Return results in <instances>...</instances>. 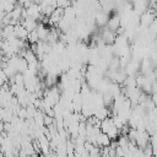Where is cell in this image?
<instances>
[{
    "label": "cell",
    "instance_id": "cell-7",
    "mask_svg": "<svg viewBox=\"0 0 157 157\" xmlns=\"http://www.w3.org/2000/svg\"><path fill=\"white\" fill-rule=\"evenodd\" d=\"M28 157H37V156H34V155H31V156H28Z\"/></svg>",
    "mask_w": 157,
    "mask_h": 157
},
{
    "label": "cell",
    "instance_id": "cell-4",
    "mask_svg": "<svg viewBox=\"0 0 157 157\" xmlns=\"http://www.w3.org/2000/svg\"><path fill=\"white\" fill-rule=\"evenodd\" d=\"M110 142H112L110 137H109L107 134H104V132L101 131V132L98 134V136H97L96 146H99V147H107V146L110 145Z\"/></svg>",
    "mask_w": 157,
    "mask_h": 157
},
{
    "label": "cell",
    "instance_id": "cell-8",
    "mask_svg": "<svg viewBox=\"0 0 157 157\" xmlns=\"http://www.w3.org/2000/svg\"><path fill=\"white\" fill-rule=\"evenodd\" d=\"M155 67H157V61H156V64H155Z\"/></svg>",
    "mask_w": 157,
    "mask_h": 157
},
{
    "label": "cell",
    "instance_id": "cell-3",
    "mask_svg": "<svg viewBox=\"0 0 157 157\" xmlns=\"http://www.w3.org/2000/svg\"><path fill=\"white\" fill-rule=\"evenodd\" d=\"M21 25L28 31V32H32V31H34L36 28H37V26H38V22H37V20H34V18H32V17H25L23 20H22V22H21Z\"/></svg>",
    "mask_w": 157,
    "mask_h": 157
},
{
    "label": "cell",
    "instance_id": "cell-2",
    "mask_svg": "<svg viewBox=\"0 0 157 157\" xmlns=\"http://www.w3.org/2000/svg\"><path fill=\"white\" fill-rule=\"evenodd\" d=\"M107 27L114 32H117L118 29H120L121 27V18H120V15H113V16H109L108 18V22H107Z\"/></svg>",
    "mask_w": 157,
    "mask_h": 157
},
{
    "label": "cell",
    "instance_id": "cell-1",
    "mask_svg": "<svg viewBox=\"0 0 157 157\" xmlns=\"http://www.w3.org/2000/svg\"><path fill=\"white\" fill-rule=\"evenodd\" d=\"M101 131L107 134L110 137V140H115L119 136V134H120V130L117 128V125L114 124L112 118H105V119L102 120V123H101Z\"/></svg>",
    "mask_w": 157,
    "mask_h": 157
},
{
    "label": "cell",
    "instance_id": "cell-5",
    "mask_svg": "<svg viewBox=\"0 0 157 157\" xmlns=\"http://www.w3.org/2000/svg\"><path fill=\"white\" fill-rule=\"evenodd\" d=\"M71 5V0H56V7L60 9H67Z\"/></svg>",
    "mask_w": 157,
    "mask_h": 157
},
{
    "label": "cell",
    "instance_id": "cell-6",
    "mask_svg": "<svg viewBox=\"0 0 157 157\" xmlns=\"http://www.w3.org/2000/svg\"><path fill=\"white\" fill-rule=\"evenodd\" d=\"M148 31L153 37H157V18L148 26Z\"/></svg>",
    "mask_w": 157,
    "mask_h": 157
}]
</instances>
